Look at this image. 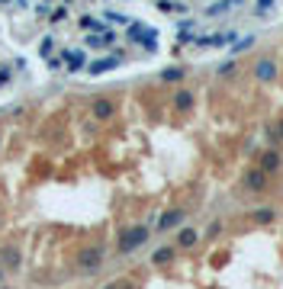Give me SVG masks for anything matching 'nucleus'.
I'll return each instance as SVG.
<instances>
[{"label":"nucleus","instance_id":"f257e3e1","mask_svg":"<svg viewBox=\"0 0 283 289\" xmlns=\"http://www.w3.org/2000/svg\"><path fill=\"white\" fill-rule=\"evenodd\" d=\"M103 260H106L103 244H87V248L77 251V270H81V276H97Z\"/></svg>","mask_w":283,"mask_h":289},{"label":"nucleus","instance_id":"f03ea898","mask_svg":"<svg viewBox=\"0 0 283 289\" xmlns=\"http://www.w3.org/2000/svg\"><path fill=\"white\" fill-rule=\"evenodd\" d=\"M148 225H129V228H122L119 232V241H116V251L119 254H135L142 244L148 241Z\"/></svg>","mask_w":283,"mask_h":289},{"label":"nucleus","instance_id":"7ed1b4c3","mask_svg":"<svg viewBox=\"0 0 283 289\" xmlns=\"http://www.w3.org/2000/svg\"><path fill=\"white\" fill-rule=\"evenodd\" d=\"M129 42H138L142 48H148V51H155L158 48V29H152V26H145V23H129Z\"/></svg>","mask_w":283,"mask_h":289},{"label":"nucleus","instance_id":"20e7f679","mask_svg":"<svg viewBox=\"0 0 283 289\" xmlns=\"http://www.w3.org/2000/svg\"><path fill=\"white\" fill-rule=\"evenodd\" d=\"M228 42H238V32H206V36H197L200 48H219V45H228Z\"/></svg>","mask_w":283,"mask_h":289},{"label":"nucleus","instance_id":"39448f33","mask_svg":"<svg viewBox=\"0 0 283 289\" xmlns=\"http://www.w3.org/2000/svg\"><path fill=\"white\" fill-rule=\"evenodd\" d=\"M119 61H122V51H113L110 58H97V61H90V65H87V71L97 77V74H106V71H113V68H119Z\"/></svg>","mask_w":283,"mask_h":289},{"label":"nucleus","instance_id":"423d86ee","mask_svg":"<svg viewBox=\"0 0 283 289\" xmlns=\"http://www.w3.org/2000/svg\"><path fill=\"white\" fill-rule=\"evenodd\" d=\"M61 58H65V65H68V71L74 74V71H84L90 61H87L84 55V48H68V51H61Z\"/></svg>","mask_w":283,"mask_h":289},{"label":"nucleus","instance_id":"0eeeda50","mask_svg":"<svg viewBox=\"0 0 283 289\" xmlns=\"http://www.w3.org/2000/svg\"><path fill=\"white\" fill-rule=\"evenodd\" d=\"M183 218H187V212H183V209H167V212L158 218V232H171V228H177Z\"/></svg>","mask_w":283,"mask_h":289},{"label":"nucleus","instance_id":"6e6552de","mask_svg":"<svg viewBox=\"0 0 283 289\" xmlns=\"http://www.w3.org/2000/svg\"><path fill=\"white\" fill-rule=\"evenodd\" d=\"M20 248H16V244H4V248H0V264H4L7 270H13V273H16V270H20Z\"/></svg>","mask_w":283,"mask_h":289},{"label":"nucleus","instance_id":"1a4fd4ad","mask_svg":"<svg viewBox=\"0 0 283 289\" xmlns=\"http://www.w3.org/2000/svg\"><path fill=\"white\" fill-rule=\"evenodd\" d=\"M113 42H116V32L106 29V32H90V36L84 39V45H90V48H113Z\"/></svg>","mask_w":283,"mask_h":289},{"label":"nucleus","instance_id":"9d476101","mask_svg":"<svg viewBox=\"0 0 283 289\" xmlns=\"http://www.w3.org/2000/svg\"><path fill=\"white\" fill-rule=\"evenodd\" d=\"M245 190L264 193V190H267V174H264L261 167H258V170H248V174H245Z\"/></svg>","mask_w":283,"mask_h":289},{"label":"nucleus","instance_id":"9b49d317","mask_svg":"<svg viewBox=\"0 0 283 289\" xmlns=\"http://www.w3.org/2000/svg\"><path fill=\"white\" fill-rule=\"evenodd\" d=\"M174 257H177V244H161L158 251H152V264H155V267L174 264Z\"/></svg>","mask_w":283,"mask_h":289},{"label":"nucleus","instance_id":"f8f14e48","mask_svg":"<svg viewBox=\"0 0 283 289\" xmlns=\"http://www.w3.org/2000/svg\"><path fill=\"white\" fill-rule=\"evenodd\" d=\"M197 20H183L180 26H177V39L180 42H197Z\"/></svg>","mask_w":283,"mask_h":289},{"label":"nucleus","instance_id":"ddd939ff","mask_svg":"<svg viewBox=\"0 0 283 289\" xmlns=\"http://www.w3.org/2000/svg\"><path fill=\"white\" fill-rule=\"evenodd\" d=\"M258 167H261L264 174H277V170H280V154H277V151H264Z\"/></svg>","mask_w":283,"mask_h":289},{"label":"nucleus","instance_id":"4468645a","mask_svg":"<svg viewBox=\"0 0 283 289\" xmlns=\"http://www.w3.org/2000/svg\"><path fill=\"white\" fill-rule=\"evenodd\" d=\"M254 74H258V81L270 84L273 77H277V65H273V61H258V68H254Z\"/></svg>","mask_w":283,"mask_h":289},{"label":"nucleus","instance_id":"2eb2a0df","mask_svg":"<svg viewBox=\"0 0 283 289\" xmlns=\"http://www.w3.org/2000/svg\"><path fill=\"white\" fill-rule=\"evenodd\" d=\"M254 13H258L261 20H270V16L277 13V0H254Z\"/></svg>","mask_w":283,"mask_h":289},{"label":"nucleus","instance_id":"dca6fc26","mask_svg":"<svg viewBox=\"0 0 283 289\" xmlns=\"http://www.w3.org/2000/svg\"><path fill=\"white\" fill-rule=\"evenodd\" d=\"M245 0H219V4H212V7H206V13L203 16H219V13H225V10H232V7H242Z\"/></svg>","mask_w":283,"mask_h":289},{"label":"nucleus","instance_id":"f3484780","mask_svg":"<svg viewBox=\"0 0 283 289\" xmlns=\"http://www.w3.org/2000/svg\"><path fill=\"white\" fill-rule=\"evenodd\" d=\"M77 26H81V29H87V32H106V29H110V26L100 23L97 16H81V20H77Z\"/></svg>","mask_w":283,"mask_h":289},{"label":"nucleus","instance_id":"a211bd4d","mask_svg":"<svg viewBox=\"0 0 283 289\" xmlns=\"http://www.w3.org/2000/svg\"><path fill=\"white\" fill-rule=\"evenodd\" d=\"M197 241H200V235L193 228H180V232H177V248H193Z\"/></svg>","mask_w":283,"mask_h":289},{"label":"nucleus","instance_id":"6ab92c4d","mask_svg":"<svg viewBox=\"0 0 283 289\" xmlns=\"http://www.w3.org/2000/svg\"><path fill=\"white\" fill-rule=\"evenodd\" d=\"M113 112H116V106H113L110 100H97L93 103V119H110Z\"/></svg>","mask_w":283,"mask_h":289},{"label":"nucleus","instance_id":"aec40b11","mask_svg":"<svg viewBox=\"0 0 283 289\" xmlns=\"http://www.w3.org/2000/svg\"><path fill=\"white\" fill-rule=\"evenodd\" d=\"M155 7H158L161 13H187V10H190L187 4H177V0H158Z\"/></svg>","mask_w":283,"mask_h":289},{"label":"nucleus","instance_id":"412c9836","mask_svg":"<svg viewBox=\"0 0 283 289\" xmlns=\"http://www.w3.org/2000/svg\"><path fill=\"white\" fill-rule=\"evenodd\" d=\"M103 20H110L113 26H129V23H132L122 10H106V13H103Z\"/></svg>","mask_w":283,"mask_h":289},{"label":"nucleus","instance_id":"4be33fe9","mask_svg":"<svg viewBox=\"0 0 283 289\" xmlns=\"http://www.w3.org/2000/svg\"><path fill=\"white\" fill-rule=\"evenodd\" d=\"M174 106H177V109H190V106H193V93H190V90H177Z\"/></svg>","mask_w":283,"mask_h":289},{"label":"nucleus","instance_id":"5701e85b","mask_svg":"<svg viewBox=\"0 0 283 289\" xmlns=\"http://www.w3.org/2000/svg\"><path fill=\"white\" fill-rule=\"evenodd\" d=\"M52 51H55V36H45L39 42V55L42 58H52Z\"/></svg>","mask_w":283,"mask_h":289},{"label":"nucleus","instance_id":"b1692460","mask_svg":"<svg viewBox=\"0 0 283 289\" xmlns=\"http://www.w3.org/2000/svg\"><path fill=\"white\" fill-rule=\"evenodd\" d=\"M251 218H254V222H273V218H277V212H273V209H254Z\"/></svg>","mask_w":283,"mask_h":289},{"label":"nucleus","instance_id":"393cba45","mask_svg":"<svg viewBox=\"0 0 283 289\" xmlns=\"http://www.w3.org/2000/svg\"><path fill=\"white\" fill-rule=\"evenodd\" d=\"M65 20H68V4H61L49 13V23H65Z\"/></svg>","mask_w":283,"mask_h":289},{"label":"nucleus","instance_id":"a878e982","mask_svg":"<svg viewBox=\"0 0 283 289\" xmlns=\"http://www.w3.org/2000/svg\"><path fill=\"white\" fill-rule=\"evenodd\" d=\"M183 74H187V68H167V71H161V81H180Z\"/></svg>","mask_w":283,"mask_h":289},{"label":"nucleus","instance_id":"bb28decb","mask_svg":"<svg viewBox=\"0 0 283 289\" xmlns=\"http://www.w3.org/2000/svg\"><path fill=\"white\" fill-rule=\"evenodd\" d=\"M251 45H254V36L238 39V45H232V55H238V51H245V48H251Z\"/></svg>","mask_w":283,"mask_h":289},{"label":"nucleus","instance_id":"cd10ccee","mask_svg":"<svg viewBox=\"0 0 283 289\" xmlns=\"http://www.w3.org/2000/svg\"><path fill=\"white\" fill-rule=\"evenodd\" d=\"M61 68H65V58H61V55H52V58H49V71L55 74V71H61Z\"/></svg>","mask_w":283,"mask_h":289},{"label":"nucleus","instance_id":"c85d7f7f","mask_svg":"<svg viewBox=\"0 0 283 289\" xmlns=\"http://www.w3.org/2000/svg\"><path fill=\"white\" fill-rule=\"evenodd\" d=\"M219 232H222V222H212L209 228H206V241H212V238H219Z\"/></svg>","mask_w":283,"mask_h":289},{"label":"nucleus","instance_id":"c756f323","mask_svg":"<svg viewBox=\"0 0 283 289\" xmlns=\"http://www.w3.org/2000/svg\"><path fill=\"white\" fill-rule=\"evenodd\" d=\"M103 289H129V283L126 279H113V283H106Z\"/></svg>","mask_w":283,"mask_h":289},{"label":"nucleus","instance_id":"7c9ffc66","mask_svg":"<svg viewBox=\"0 0 283 289\" xmlns=\"http://www.w3.org/2000/svg\"><path fill=\"white\" fill-rule=\"evenodd\" d=\"M235 71V61H225V65H219V74H232Z\"/></svg>","mask_w":283,"mask_h":289},{"label":"nucleus","instance_id":"2f4dec72","mask_svg":"<svg viewBox=\"0 0 283 289\" xmlns=\"http://www.w3.org/2000/svg\"><path fill=\"white\" fill-rule=\"evenodd\" d=\"M7 81H10V71H7V68H0V87H4Z\"/></svg>","mask_w":283,"mask_h":289},{"label":"nucleus","instance_id":"473e14b6","mask_svg":"<svg viewBox=\"0 0 283 289\" xmlns=\"http://www.w3.org/2000/svg\"><path fill=\"white\" fill-rule=\"evenodd\" d=\"M280 138H283V122H280Z\"/></svg>","mask_w":283,"mask_h":289},{"label":"nucleus","instance_id":"72a5a7b5","mask_svg":"<svg viewBox=\"0 0 283 289\" xmlns=\"http://www.w3.org/2000/svg\"><path fill=\"white\" fill-rule=\"evenodd\" d=\"M61 4H74V0H61Z\"/></svg>","mask_w":283,"mask_h":289},{"label":"nucleus","instance_id":"f704fd0d","mask_svg":"<svg viewBox=\"0 0 283 289\" xmlns=\"http://www.w3.org/2000/svg\"><path fill=\"white\" fill-rule=\"evenodd\" d=\"M42 4H45V7H49V4H52V0H42Z\"/></svg>","mask_w":283,"mask_h":289},{"label":"nucleus","instance_id":"c9c22d12","mask_svg":"<svg viewBox=\"0 0 283 289\" xmlns=\"http://www.w3.org/2000/svg\"><path fill=\"white\" fill-rule=\"evenodd\" d=\"M0 4H10V0H0Z\"/></svg>","mask_w":283,"mask_h":289},{"label":"nucleus","instance_id":"e433bc0d","mask_svg":"<svg viewBox=\"0 0 283 289\" xmlns=\"http://www.w3.org/2000/svg\"><path fill=\"white\" fill-rule=\"evenodd\" d=\"M93 4H103V0H93Z\"/></svg>","mask_w":283,"mask_h":289},{"label":"nucleus","instance_id":"4c0bfd02","mask_svg":"<svg viewBox=\"0 0 283 289\" xmlns=\"http://www.w3.org/2000/svg\"><path fill=\"white\" fill-rule=\"evenodd\" d=\"M155 4H158V0H155Z\"/></svg>","mask_w":283,"mask_h":289}]
</instances>
